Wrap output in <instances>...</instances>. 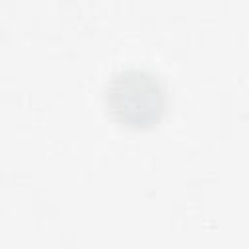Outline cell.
Listing matches in <instances>:
<instances>
[{
    "mask_svg": "<svg viewBox=\"0 0 249 249\" xmlns=\"http://www.w3.org/2000/svg\"><path fill=\"white\" fill-rule=\"evenodd\" d=\"M109 113L128 126H150L165 107V93L158 76L148 70L128 68L111 78L105 91Z\"/></svg>",
    "mask_w": 249,
    "mask_h": 249,
    "instance_id": "6da1fadb",
    "label": "cell"
}]
</instances>
